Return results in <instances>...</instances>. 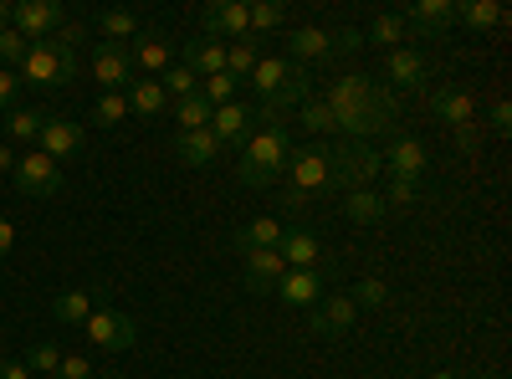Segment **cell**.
<instances>
[{
  "mask_svg": "<svg viewBox=\"0 0 512 379\" xmlns=\"http://www.w3.org/2000/svg\"><path fill=\"white\" fill-rule=\"evenodd\" d=\"M323 103L333 113V129L359 139V144H374L379 134H395V93L384 88V82H374L369 72L333 77Z\"/></svg>",
  "mask_w": 512,
  "mask_h": 379,
  "instance_id": "6da1fadb",
  "label": "cell"
},
{
  "mask_svg": "<svg viewBox=\"0 0 512 379\" xmlns=\"http://www.w3.org/2000/svg\"><path fill=\"white\" fill-rule=\"evenodd\" d=\"M287 154H292V139H287V123L282 118H262V129H251V139L241 144V159H236V180L246 190H267L287 175Z\"/></svg>",
  "mask_w": 512,
  "mask_h": 379,
  "instance_id": "7a4b0ae2",
  "label": "cell"
},
{
  "mask_svg": "<svg viewBox=\"0 0 512 379\" xmlns=\"http://www.w3.org/2000/svg\"><path fill=\"white\" fill-rule=\"evenodd\" d=\"M246 82L256 88L262 118H282L287 108H303V103L313 98V77H308V67H303V62H292V57H262Z\"/></svg>",
  "mask_w": 512,
  "mask_h": 379,
  "instance_id": "3957f363",
  "label": "cell"
},
{
  "mask_svg": "<svg viewBox=\"0 0 512 379\" xmlns=\"http://www.w3.org/2000/svg\"><path fill=\"white\" fill-rule=\"evenodd\" d=\"M328 149L323 144H308V149H292L287 154V175H282V200L292 216H303L313 210L318 195H328Z\"/></svg>",
  "mask_w": 512,
  "mask_h": 379,
  "instance_id": "277c9868",
  "label": "cell"
},
{
  "mask_svg": "<svg viewBox=\"0 0 512 379\" xmlns=\"http://www.w3.org/2000/svg\"><path fill=\"white\" fill-rule=\"evenodd\" d=\"M16 77L31 82V88H41V93H57L77 77V52L57 47V41H31L26 57L16 62Z\"/></svg>",
  "mask_w": 512,
  "mask_h": 379,
  "instance_id": "5b68a950",
  "label": "cell"
},
{
  "mask_svg": "<svg viewBox=\"0 0 512 379\" xmlns=\"http://www.w3.org/2000/svg\"><path fill=\"white\" fill-rule=\"evenodd\" d=\"M384 170V159L374 144H359V139H344V144H333L328 149V185L333 190H369Z\"/></svg>",
  "mask_w": 512,
  "mask_h": 379,
  "instance_id": "8992f818",
  "label": "cell"
},
{
  "mask_svg": "<svg viewBox=\"0 0 512 379\" xmlns=\"http://www.w3.org/2000/svg\"><path fill=\"white\" fill-rule=\"evenodd\" d=\"M431 108L441 123H451L456 134V149L461 154H477V98L461 88V82H441V88L431 93Z\"/></svg>",
  "mask_w": 512,
  "mask_h": 379,
  "instance_id": "52a82bcc",
  "label": "cell"
},
{
  "mask_svg": "<svg viewBox=\"0 0 512 379\" xmlns=\"http://www.w3.org/2000/svg\"><path fill=\"white\" fill-rule=\"evenodd\" d=\"M11 180H16V190H21L26 200H52V195L62 190V164L47 159L41 149H26V154L16 159Z\"/></svg>",
  "mask_w": 512,
  "mask_h": 379,
  "instance_id": "ba28073f",
  "label": "cell"
},
{
  "mask_svg": "<svg viewBox=\"0 0 512 379\" xmlns=\"http://www.w3.org/2000/svg\"><path fill=\"white\" fill-rule=\"evenodd\" d=\"M384 170H390V180H425V175H431V149H425L415 134H390V144H384Z\"/></svg>",
  "mask_w": 512,
  "mask_h": 379,
  "instance_id": "9c48e42d",
  "label": "cell"
},
{
  "mask_svg": "<svg viewBox=\"0 0 512 379\" xmlns=\"http://www.w3.org/2000/svg\"><path fill=\"white\" fill-rule=\"evenodd\" d=\"M82 333H88L98 349H108V354H123V349L139 344V323L128 313H113V308H93V318L82 323Z\"/></svg>",
  "mask_w": 512,
  "mask_h": 379,
  "instance_id": "30bf717a",
  "label": "cell"
},
{
  "mask_svg": "<svg viewBox=\"0 0 512 379\" xmlns=\"http://www.w3.org/2000/svg\"><path fill=\"white\" fill-rule=\"evenodd\" d=\"M62 21L67 11L57 0H21V6H11V31H21L26 41H52Z\"/></svg>",
  "mask_w": 512,
  "mask_h": 379,
  "instance_id": "8fae6325",
  "label": "cell"
},
{
  "mask_svg": "<svg viewBox=\"0 0 512 379\" xmlns=\"http://www.w3.org/2000/svg\"><path fill=\"white\" fill-rule=\"evenodd\" d=\"M200 31H205V41H241V36H251V11L241 0H210L200 11Z\"/></svg>",
  "mask_w": 512,
  "mask_h": 379,
  "instance_id": "7c38bea8",
  "label": "cell"
},
{
  "mask_svg": "<svg viewBox=\"0 0 512 379\" xmlns=\"http://www.w3.org/2000/svg\"><path fill=\"white\" fill-rule=\"evenodd\" d=\"M36 149L47 154V159H57V164H67V159H77L82 149H88V134H82V123H72V118H52V113H47Z\"/></svg>",
  "mask_w": 512,
  "mask_h": 379,
  "instance_id": "4fadbf2b",
  "label": "cell"
},
{
  "mask_svg": "<svg viewBox=\"0 0 512 379\" xmlns=\"http://www.w3.org/2000/svg\"><path fill=\"white\" fill-rule=\"evenodd\" d=\"M431 57H425L420 47H395L390 57H384V77L395 82L400 93H415V88H425V82H431Z\"/></svg>",
  "mask_w": 512,
  "mask_h": 379,
  "instance_id": "5bb4252c",
  "label": "cell"
},
{
  "mask_svg": "<svg viewBox=\"0 0 512 379\" xmlns=\"http://www.w3.org/2000/svg\"><path fill=\"white\" fill-rule=\"evenodd\" d=\"M282 272H287L282 251H246L241 257V282H246L251 298H267V292L282 282Z\"/></svg>",
  "mask_w": 512,
  "mask_h": 379,
  "instance_id": "9a60e30c",
  "label": "cell"
},
{
  "mask_svg": "<svg viewBox=\"0 0 512 379\" xmlns=\"http://www.w3.org/2000/svg\"><path fill=\"white\" fill-rule=\"evenodd\" d=\"M272 292L287 308H318L323 303V277H318V267H287Z\"/></svg>",
  "mask_w": 512,
  "mask_h": 379,
  "instance_id": "2e32d148",
  "label": "cell"
},
{
  "mask_svg": "<svg viewBox=\"0 0 512 379\" xmlns=\"http://www.w3.org/2000/svg\"><path fill=\"white\" fill-rule=\"evenodd\" d=\"M251 123H256V108L236 98V103H226V108L210 113V134H216V144H221V149H236V144H246V139H251Z\"/></svg>",
  "mask_w": 512,
  "mask_h": 379,
  "instance_id": "e0dca14e",
  "label": "cell"
},
{
  "mask_svg": "<svg viewBox=\"0 0 512 379\" xmlns=\"http://www.w3.org/2000/svg\"><path fill=\"white\" fill-rule=\"evenodd\" d=\"M93 77L103 82V93H123L128 82H134V62H128V47L98 41V47H93Z\"/></svg>",
  "mask_w": 512,
  "mask_h": 379,
  "instance_id": "ac0fdd59",
  "label": "cell"
},
{
  "mask_svg": "<svg viewBox=\"0 0 512 379\" xmlns=\"http://www.w3.org/2000/svg\"><path fill=\"white\" fill-rule=\"evenodd\" d=\"M354 318H359V308H354L349 292H323V303L313 308V328L323 333V339H344V333L354 328Z\"/></svg>",
  "mask_w": 512,
  "mask_h": 379,
  "instance_id": "d6986e66",
  "label": "cell"
},
{
  "mask_svg": "<svg viewBox=\"0 0 512 379\" xmlns=\"http://www.w3.org/2000/svg\"><path fill=\"white\" fill-rule=\"evenodd\" d=\"M405 16V31H420L425 41H436L446 26H456V0H415Z\"/></svg>",
  "mask_w": 512,
  "mask_h": 379,
  "instance_id": "ffe728a7",
  "label": "cell"
},
{
  "mask_svg": "<svg viewBox=\"0 0 512 379\" xmlns=\"http://www.w3.org/2000/svg\"><path fill=\"white\" fill-rule=\"evenodd\" d=\"M128 62H134L139 72H149V77H159V72L175 67V47H169V36H159V31H139L134 41H128Z\"/></svg>",
  "mask_w": 512,
  "mask_h": 379,
  "instance_id": "44dd1931",
  "label": "cell"
},
{
  "mask_svg": "<svg viewBox=\"0 0 512 379\" xmlns=\"http://www.w3.org/2000/svg\"><path fill=\"white\" fill-rule=\"evenodd\" d=\"M282 41H287V52H282V57L303 62V67H308V62H328V57H333V36H328V31H318V26H297V31H287Z\"/></svg>",
  "mask_w": 512,
  "mask_h": 379,
  "instance_id": "7402d4cb",
  "label": "cell"
},
{
  "mask_svg": "<svg viewBox=\"0 0 512 379\" xmlns=\"http://www.w3.org/2000/svg\"><path fill=\"white\" fill-rule=\"evenodd\" d=\"M277 251H282V262H287V267H318L323 241H318V231H308V226H287Z\"/></svg>",
  "mask_w": 512,
  "mask_h": 379,
  "instance_id": "603a6c76",
  "label": "cell"
},
{
  "mask_svg": "<svg viewBox=\"0 0 512 379\" xmlns=\"http://www.w3.org/2000/svg\"><path fill=\"white\" fill-rule=\"evenodd\" d=\"M175 154H180V164H190V170H210L226 149L216 144L210 129H195V134H175Z\"/></svg>",
  "mask_w": 512,
  "mask_h": 379,
  "instance_id": "cb8c5ba5",
  "label": "cell"
},
{
  "mask_svg": "<svg viewBox=\"0 0 512 379\" xmlns=\"http://www.w3.org/2000/svg\"><path fill=\"white\" fill-rule=\"evenodd\" d=\"M98 292H103V287H72V292H62V298L52 303V318L82 328V323L93 318V308H98Z\"/></svg>",
  "mask_w": 512,
  "mask_h": 379,
  "instance_id": "d4e9b609",
  "label": "cell"
},
{
  "mask_svg": "<svg viewBox=\"0 0 512 379\" xmlns=\"http://www.w3.org/2000/svg\"><path fill=\"white\" fill-rule=\"evenodd\" d=\"M282 221L277 216H256L251 226H241L236 231V251H241V257H246V251H277L282 246Z\"/></svg>",
  "mask_w": 512,
  "mask_h": 379,
  "instance_id": "484cf974",
  "label": "cell"
},
{
  "mask_svg": "<svg viewBox=\"0 0 512 379\" xmlns=\"http://www.w3.org/2000/svg\"><path fill=\"white\" fill-rule=\"evenodd\" d=\"M123 98H128V113H139V118H154V113L169 108V98H164V88H159V77H134V82L123 88Z\"/></svg>",
  "mask_w": 512,
  "mask_h": 379,
  "instance_id": "4316f807",
  "label": "cell"
},
{
  "mask_svg": "<svg viewBox=\"0 0 512 379\" xmlns=\"http://www.w3.org/2000/svg\"><path fill=\"white\" fill-rule=\"evenodd\" d=\"M456 21L466 31H492V26L507 21V11L497 6V0H456Z\"/></svg>",
  "mask_w": 512,
  "mask_h": 379,
  "instance_id": "83f0119b",
  "label": "cell"
},
{
  "mask_svg": "<svg viewBox=\"0 0 512 379\" xmlns=\"http://www.w3.org/2000/svg\"><path fill=\"white\" fill-rule=\"evenodd\" d=\"M185 67L200 82L216 77V72H226V47H221V41H190V47H185Z\"/></svg>",
  "mask_w": 512,
  "mask_h": 379,
  "instance_id": "f1b7e54d",
  "label": "cell"
},
{
  "mask_svg": "<svg viewBox=\"0 0 512 379\" xmlns=\"http://www.w3.org/2000/svg\"><path fill=\"white\" fill-rule=\"evenodd\" d=\"M344 216H349L354 226H379L390 210H384V200H379L374 190H349V195H344Z\"/></svg>",
  "mask_w": 512,
  "mask_h": 379,
  "instance_id": "f546056e",
  "label": "cell"
},
{
  "mask_svg": "<svg viewBox=\"0 0 512 379\" xmlns=\"http://www.w3.org/2000/svg\"><path fill=\"white\" fill-rule=\"evenodd\" d=\"M405 16L400 11H384V16H374L369 21V31H364V41H374V47H384V52H395V47H405Z\"/></svg>",
  "mask_w": 512,
  "mask_h": 379,
  "instance_id": "4dcf8cb0",
  "label": "cell"
},
{
  "mask_svg": "<svg viewBox=\"0 0 512 379\" xmlns=\"http://www.w3.org/2000/svg\"><path fill=\"white\" fill-rule=\"evenodd\" d=\"M41 123H47V113H41V108H11L6 113V144H36L41 139Z\"/></svg>",
  "mask_w": 512,
  "mask_h": 379,
  "instance_id": "1f68e13d",
  "label": "cell"
},
{
  "mask_svg": "<svg viewBox=\"0 0 512 379\" xmlns=\"http://www.w3.org/2000/svg\"><path fill=\"white\" fill-rule=\"evenodd\" d=\"M262 57H267V52H262V41H256V36H241L236 47H226V72H231L236 82H246Z\"/></svg>",
  "mask_w": 512,
  "mask_h": 379,
  "instance_id": "d6a6232c",
  "label": "cell"
},
{
  "mask_svg": "<svg viewBox=\"0 0 512 379\" xmlns=\"http://www.w3.org/2000/svg\"><path fill=\"white\" fill-rule=\"evenodd\" d=\"M98 31H103V41L123 47V41H134V36L144 31V21H139L134 11H103V16H98Z\"/></svg>",
  "mask_w": 512,
  "mask_h": 379,
  "instance_id": "836d02e7",
  "label": "cell"
},
{
  "mask_svg": "<svg viewBox=\"0 0 512 379\" xmlns=\"http://www.w3.org/2000/svg\"><path fill=\"white\" fill-rule=\"evenodd\" d=\"M169 108H175V123H180V134H195V129H210V113H216V108H210L200 93H190V98H180V103H169Z\"/></svg>",
  "mask_w": 512,
  "mask_h": 379,
  "instance_id": "e575fe53",
  "label": "cell"
},
{
  "mask_svg": "<svg viewBox=\"0 0 512 379\" xmlns=\"http://www.w3.org/2000/svg\"><path fill=\"white\" fill-rule=\"evenodd\" d=\"M246 11H251V36H256V41L272 36V31H282V21H287L282 0H256V6H246Z\"/></svg>",
  "mask_w": 512,
  "mask_h": 379,
  "instance_id": "d590c367",
  "label": "cell"
},
{
  "mask_svg": "<svg viewBox=\"0 0 512 379\" xmlns=\"http://www.w3.org/2000/svg\"><path fill=\"white\" fill-rule=\"evenodd\" d=\"M159 88H164V98H169V103H180V98L200 93V77H195L185 62H175L169 72H159Z\"/></svg>",
  "mask_w": 512,
  "mask_h": 379,
  "instance_id": "8d00e7d4",
  "label": "cell"
},
{
  "mask_svg": "<svg viewBox=\"0 0 512 379\" xmlns=\"http://www.w3.org/2000/svg\"><path fill=\"white\" fill-rule=\"evenodd\" d=\"M123 118H128V98L123 93H103L93 103V123H98V129H118Z\"/></svg>",
  "mask_w": 512,
  "mask_h": 379,
  "instance_id": "74e56055",
  "label": "cell"
},
{
  "mask_svg": "<svg viewBox=\"0 0 512 379\" xmlns=\"http://www.w3.org/2000/svg\"><path fill=\"white\" fill-rule=\"evenodd\" d=\"M200 98H205L210 108H226V103H236V77H231V72L205 77V82H200Z\"/></svg>",
  "mask_w": 512,
  "mask_h": 379,
  "instance_id": "f35d334b",
  "label": "cell"
},
{
  "mask_svg": "<svg viewBox=\"0 0 512 379\" xmlns=\"http://www.w3.org/2000/svg\"><path fill=\"white\" fill-rule=\"evenodd\" d=\"M21 364H26L31 374H47V379H52V369L62 364V344H52V339H41V344H31V354H26Z\"/></svg>",
  "mask_w": 512,
  "mask_h": 379,
  "instance_id": "ab89813d",
  "label": "cell"
},
{
  "mask_svg": "<svg viewBox=\"0 0 512 379\" xmlns=\"http://www.w3.org/2000/svg\"><path fill=\"white\" fill-rule=\"evenodd\" d=\"M379 200H384V210H415L420 205V185L415 180H390V190H384Z\"/></svg>",
  "mask_w": 512,
  "mask_h": 379,
  "instance_id": "60d3db41",
  "label": "cell"
},
{
  "mask_svg": "<svg viewBox=\"0 0 512 379\" xmlns=\"http://www.w3.org/2000/svg\"><path fill=\"white\" fill-rule=\"evenodd\" d=\"M303 129H308V134H338V129H333V113H328L323 98H308V103H303Z\"/></svg>",
  "mask_w": 512,
  "mask_h": 379,
  "instance_id": "b9f144b4",
  "label": "cell"
},
{
  "mask_svg": "<svg viewBox=\"0 0 512 379\" xmlns=\"http://www.w3.org/2000/svg\"><path fill=\"white\" fill-rule=\"evenodd\" d=\"M390 303V287H384V277H364L359 292H354V308H384Z\"/></svg>",
  "mask_w": 512,
  "mask_h": 379,
  "instance_id": "7bdbcfd3",
  "label": "cell"
},
{
  "mask_svg": "<svg viewBox=\"0 0 512 379\" xmlns=\"http://www.w3.org/2000/svg\"><path fill=\"white\" fill-rule=\"evenodd\" d=\"M26 47H31V41H26L21 31H11V26L0 31V62H6V67H16V62L26 57Z\"/></svg>",
  "mask_w": 512,
  "mask_h": 379,
  "instance_id": "ee69618b",
  "label": "cell"
},
{
  "mask_svg": "<svg viewBox=\"0 0 512 379\" xmlns=\"http://www.w3.org/2000/svg\"><path fill=\"white\" fill-rule=\"evenodd\" d=\"M93 374H98V369L82 359V354H62V364L52 369V379H93Z\"/></svg>",
  "mask_w": 512,
  "mask_h": 379,
  "instance_id": "f6af8a7d",
  "label": "cell"
},
{
  "mask_svg": "<svg viewBox=\"0 0 512 379\" xmlns=\"http://www.w3.org/2000/svg\"><path fill=\"white\" fill-rule=\"evenodd\" d=\"M11 108H21V77L11 67H0V113H11Z\"/></svg>",
  "mask_w": 512,
  "mask_h": 379,
  "instance_id": "bcb514c9",
  "label": "cell"
},
{
  "mask_svg": "<svg viewBox=\"0 0 512 379\" xmlns=\"http://www.w3.org/2000/svg\"><path fill=\"white\" fill-rule=\"evenodd\" d=\"M52 41H57V47H67V52H77V41H88V26H82V21H62Z\"/></svg>",
  "mask_w": 512,
  "mask_h": 379,
  "instance_id": "7dc6e473",
  "label": "cell"
},
{
  "mask_svg": "<svg viewBox=\"0 0 512 379\" xmlns=\"http://www.w3.org/2000/svg\"><path fill=\"white\" fill-rule=\"evenodd\" d=\"M359 47H364V31H354V26L333 36V57H338V52H359Z\"/></svg>",
  "mask_w": 512,
  "mask_h": 379,
  "instance_id": "c3c4849f",
  "label": "cell"
},
{
  "mask_svg": "<svg viewBox=\"0 0 512 379\" xmlns=\"http://www.w3.org/2000/svg\"><path fill=\"white\" fill-rule=\"evenodd\" d=\"M492 129H497V134H512V103H507V98L492 103Z\"/></svg>",
  "mask_w": 512,
  "mask_h": 379,
  "instance_id": "681fc988",
  "label": "cell"
},
{
  "mask_svg": "<svg viewBox=\"0 0 512 379\" xmlns=\"http://www.w3.org/2000/svg\"><path fill=\"white\" fill-rule=\"evenodd\" d=\"M11 251H16V226L0 216V257H11Z\"/></svg>",
  "mask_w": 512,
  "mask_h": 379,
  "instance_id": "f907efd6",
  "label": "cell"
},
{
  "mask_svg": "<svg viewBox=\"0 0 512 379\" xmlns=\"http://www.w3.org/2000/svg\"><path fill=\"white\" fill-rule=\"evenodd\" d=\"M0 379H31V369L21 359H0Z\"/></svg>",
  "mask_w": 512,
  "mask_h": 379,
  "instance_id": "816d5d0a",
  "label": "cell"
},
{
  "mask_svg": "<svg viewBox=\"0 0 512 379\" xmlns=\"http://www.w3.org/2000/svg\"><path fill=\"white\" fill-rule=\"evenodd\" d=\"M11 170H16V154H11L6 139H0V175H11Z\"/></svg>",
  "mask_w": 512,
  "mask_h": 379,
  "instance_id": "f5cc1de1",
  "label": "cell"
},
{
  "mask_svg": "<svg viewBox=\"0 0 512 379\" xmlns=\"http://www.w3.org/2000/svg\"><path fill=\"white\" fill-rule=\"evenodd\" d=\"M11 26V6H6V0H0V31H6Z\"/></svg>",
  "mask_w": 512,
  "mask_h": 379,
  "instance_id": "db71d44e",
  "label": "cell"
},
{
  "mask_svg": "<svg viewBox=\"0 0 512 379\" xmlns=\"http://www.w3.org/2000/svg\"><path fill=\"white\" fill-rule=\"evenodd\" d=\"M472 379H502V374H492V369H477V374H472Z\"/></svg>",
  "mask_w": 512,
  "mask_h": 379,
  "instance_id": "11a10c76",
  "label": "cell"
},
{
  "mask_svg": "<svg viewBox=\"0 0 512 379\" xmlns=\"http://www.w3.org/2000/svg\"><path fill=\"white\" fill-rule=\"evenodd\" d=\"M431 379H456V374H451V369H436V374H431Z\"/></svg>",
  "mask_w": 512,
  "mask_h": 379,
  "instance_id": "9f6ffc18",
  "label": "cell"
},
{
  "mask_svg": "<svg viewBox=\"0 0 512 379\" xmlns=\"http://www.w3.org/2000/svg\"><path fill=\"white\" fill-rule=\"evenodd\" d=\"M93 379H123V374H93Z\"/></svg>",
  "mask_w": 512,
  "mask_h": 379,
  "instance_id": "6f0895ef",
  "label": "cell"
}]
</instances>
